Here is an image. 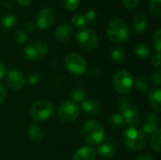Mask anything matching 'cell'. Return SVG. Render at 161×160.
<instances>
[{"label":"cell","instance_id":"10","mask_svg":"<svg viewBox=\"0 0 161 160\" xmlns=\"http://www.w3.org/2000/svg\"><path fill=\"white\" fill-rule=\"evenodd\" d=\"M65 66L69 72L75 74H82L87 70V61L86 59L76 54V53H71L68 54L65 57Z\"/></svg>","mask_w":161,"mask_h":160},{"label":"cell","instance_id":"22","mask_svg":"<svg viewBox=\"0 0 161 160\" xmlns=\"http://www.w3.org/2000/svg\"><path fill=\"white\" fill-rule=\"evenodd\" d=\"M107 123L113 129L121 128L124 125H125V120H124L123 116L121 114H116V113H113V114L109 115L108 117V119H107Z\"/></svg>","mask_w":161,"mask_h":160},{"label":"cell","instance_id":"27","mask_svg":"<svg viewBox=\"0 0 161 160\" xmlns=\"http://www.w3.org/2000/svg\"><path fill=\"white\" fill-rule=\"evenodd\" d=\"M161 0H150L149 10L153 17L159 19L161 17Z\"/></svg>","mask_w":161,"mask_h":160},{"label":"cell","instance_id":"17","mask_svg":"<svg viewBox=\"0 0 161 160\" xmlns=\"http://www.w3.org/2000/svg\"><path fill=\"white\" fill-rule=\"evenodd\" d=\"M81 108L89 115H97L101 110L98 102L91 98L85 99L83 102H81Z\"/></svg>","mask_w":161,"mask_h":160},{"label":"cell","instance_id":"24","mask_svg":"<svg viewBox=\"0 0 161 160\" xmlns=\"http://www.w3.org/2000/svg\"><path fill=\"white\" fill-rule=\"evenodd\" d=\"M28 135L30 139L34 141H42L44 138L43 130L37 124H31L28 130Z\"/></svg>","mask_w":161,"mask_h":160},{"label":"cell","instance_id":"12","mask_svg":"<svg viewBox=\"0 0 161 160\" xmlns=\"http://www.w3.org/2000/svg\"><path fill=\"white\" fill-rule=\"evenodd\" d=\"M6 82L11 90L18 91L25 86V76L20 71L11 69L6 74Z\"/></svg>","mask_w":161,"mask_h":160},{"label":"cell","instance_id":"16","mask_svg":"<svg viewBox=\"0 0 161 160\" xmlns=\"http://www.w3.org/2000/svg\"><path fill=\"white\" fill-rule=\"evenodd\" d=\"M96 151L92 147H81L73 157V160H95Z\"/></svg>","mask_w":161,"mask_h":160},{"label":"cell","instance_id":"1","mask_svg":"<svg viewBox=\"0 0 161 160\" xmlns=\"http://www.w3.org/2000/svg\"><path fill=\"white\" fill-rule=\"evenodd\" d=\"M107 36L110 41L122 43L129 38L130 28L125 21L121 18H115L107 26Z\"/></svg>","mask_w":161,"mask_h":160},{"label":"cell","instance_id":"13","mask_svg":"<svg viewBox=\"0 0 161 160\" xmlns=\"http://www.w3.org/2000/svg\"><path fill=\"white\" fill-rule=\"evenodd\" d=\"M159 117L156 113H149L146 117L145 123L143 124V133L144 135H152L159 127Z\"/></svg>","mask_w":161,"mask_h":160},{"label":"cell","instance_id":"25","mask_svg":"<svg viewBox=\"0 0 161 160\" xmlns=\"http://www.w3.org/2000/svg\"><path fill=\"white\" fill-rule=\"evenodd\" d=\"M161 131L160 128L157 129L153 134H152V138H151V147L152 149L157 152V153H160L161 151Z\"/></svg>","mask_w":161,"mask_h":160},{"label":"cell","instance_id":"31","mask_svg":"<svg viewBox=\"0 0 161 160\" xmlns=\"http://www.w3.org/2000/svg\"><path fill=\"white\" fill-rule=\"evenodd\" d=\"M153 44L157 53H160L161 49V29L158 28L153 35Z\"/></svg>","mask_w":161,"mask_h":160},{"label":"cell","instance_id":"26","mask_svg":"<svg viewBox=\"0 0 161 160\" xmlns=\"http://www.w3.org/2000/svg\"><path fill=\"white\" fill-rule=\"evenodd\" d=\"M133 85L136 87L137 90H139L140 91H142V92L149 91V90H150V85H149L148 81L142 76L136 77L135 80L133 81Z\"/></svg>","mask_w":161,"mask_h":160},{"label":"cell","instance_id":"21","mask_svg":"<svg viewBox=\"0 0 161 160\" xmlns=\"http://www.w3.org/2000/svg\"><path fill=\"white\" fill-rule=\"evenodd\" d=\"M17 22H18L17 17L14 14L12 13L6 14L0 20V28L3 30H9L16 25Z\"/></svg>","mask_w":161,"mask_h":160},{"label":"cell","instance_id":"35","mask_svg":"<svg viewBox=\"0 0 161 160\" xmlns=\"http://www.w3.org/2000/svg\"><path fill=\"white\" fill-rule=\"evenodd\" d=\"M40 80V75L37 72H32L30 74H29V77H28V83L29 85L33 86V85H36Z\"/></svg>","mask_w":161,"mask_h":160},{"label":"cell","instance_id":"11","mask_svg":"<svg viewBox=\"0 0 161 160\" xmlns=\"http://www.w3.org/2000/svg\"><path fill=\"white\" fill-rule=\"evenodd\" d=\"M55 21V13L50 8H43L36 15V26L42 30L52 26Z\"/></svg>","mask_w":161,"mask_h":160},{"label":"cell","instance_id":"18","mask_svg":"<svg viewBox=\"0 0 161 160\" xmlns=\"http://www.w3.org/2000/svg\"><path fill=\"white\" fill-rule=\"evenodd\" d=\"M115 152H116V149L113 143L107 141V142L102 143L98 147L96 154H98L103 158H110L115 155Z\"/></svg>","mask_w":161,"mask_h":160},{"label":"cell","instance_id":"40","mask_svg":"<svg viewBox=\"0 0 161 160\" xmlns=\"http://www.w3.org/2000/svg\"><path fill=\"white\" fill-rule=\"evenodd\" d=\"M33 0H15V2L21 7H27L32 3Z\"/></svg>","mask_w":161,"mask_h":160},{"label":"cell","instance_id":"41","mask_svg":"<svg viewBox=\"0 0 161 160\" xmlns=\"http://www.w3.org/2000/svg\"><path fill=\"white\" fill-rule=\"evenodd\" d=\"M136 160H154L153 157L149 154H142L140 155Z\"/></svg>","mask_w":161,"mask_h":160},{"label":"cell","instance_id":"8","mask_svg":"<svg viewBox=\"0 0 161 160\" xmlns=\"http://www.w3.org/2000/svg\"><path fill=\"white\" fill-rule=\"evenodd\" d=\"M58 119L66 124L75 122L79 116V108L75 102L68 100L62 103L58 111Z\"/></svg>","mask_w":161,"mask_h":160},{"label":"cell","instance_id":"32","mask_svg":"<svg viewBox=\"0 0 161 160\" xmlns=\"http://www.w3.org/2000/svg\"><path fill=\"white\" fill-rule=\"evenodd\" d=\"M79 3H80V0H63L64 7L70 11L75 10L78 8Z\"/></svg>","mask_w":161,"mask_h":160},{"label":"cell","instance_id":"9","mask_svg":"<svg viewBox=\"0 0 161 160\" xmlns=\"http://www.w3.org/2000/svg\"><path fill=\"white\" fill-rule=\"evenodd\" d=\"M113 86L119 93H127L133 88V78L126 70L118 71L113 77Z\"/></svg>","mask_w":161,"mask_h":160},{"label":"cell","instance_id":"20","mask_svg":"<svg viewBox=\"0 0 161 160\" xmlns=\"http://www.w3.org/2000/svg\"><path fill=\"white\" fill-rule=\"evenodd\" d=\"M133 53L135 54L136 57L145 59V58H149L152 55V50L151 48L144 43H138L134 46L133 48Z\"/></svg>","mask_w":161,"mask_h":160},{"label":"cell","instance_id":"39","mask_svg":"<svg viewBox=\"0 0 161 160\" xmlns=\"http://www.w3.org/2000/svg\"><path fill=\"white\" fill-rule=\"evenodd\" d=\"M25 27L27 31H34L36 29V24L33 22H26L25 25Z\"/></svg>","mask_w":161,"mask_h":160},{"label":"cell","instance_id":"29","mask_svg":"<svg viewBox=\"0 0 161 160\" xmlns=\"http://www.w3.org/2000/svg\"><path fill=\"white\" fill-rule=\"evenodd\" d=\"M71 22H72V25L77 28H83V26H85V25L87 24L86 22V19L84 17L83 14H75L72 19H71Z\"/></svg>","mask_w":161,"mask_h":160},{"label":"cell","instance_id":"4","mask_svg":"<svg viewBox=\"0 0 161 160\" xmlns=\"http://www.w3.org/2000/svg\"><path fill=\"white\" fill-rule=\"evenodd\" d=\"M119 108L125 124H137L141 121L140 112L130 97H123L119 101Z\"/></svg>","mask_w":161,"mask_h":160},{"label":"cell","instance_id":"7","mask_svg":"<svg viewBox=\"0 0 161 160\" xmlns=\"http://www.w3.org/2000/svg\"><path fill=\"white\" fill-rule=\"evenodd\" d=\"M25 56L31 61H38L43 58L48 53L47 44L41 40H35L29 42L25 48Z\"/></svg>","mask_w":161,"mask_h":160},{"label":"cell","instance_id":"14","mask_svg":"<svg viewBox=\"0 0 161 160\" xmlns=\"http://www.w3.org/2000/svg\"><path fill=\"white\" fill-rule=\"evenodd\" d=\"M132 28L136 33H142L147 28V17L142 12L136 13L132 18Z\"/></svg>","mask_w":161,"mask_h":160},{"label":"cell","instance_id":"33","mask_svg":"<svg viewBox=\"0 0 161 160\" xmlns=\"http://www.w3.org/2000/svg\"><path fill=\"white\" fill-rule=\"evenodd\" d=\"M84 17L86 19L87 23H93L97 17V13L94 9H89L87 10V12L84 14Z\"/></svg>","mask_w":161,"mask_h":160},{"label":"cell","instance_id":"38","mask_svg":"<svg viewBox=\"0 0 161 160\" xmlns=\"http://www.w3.org/2000/svg\"><path fill=\"white\" fill-rule=\"evenodd\" d=\"M6 94H7L6 89H5V87L0 83V105L4 102V100H5V98H6Z\"/></svg>","mask_w":161,"mask_h":160},{"label":"cell","instance_id":"5","mask_svg":"<svg viewBox=\"0 0 161 160\" xmlns=\"http://www.w3.org/2000/svg\"><path fill=\"white\" fill-rule=\"evenodd\" d=\"M54 105L47 100H39L32 104L30 116L36 122H42L49 119L54 113Z\"/></svg>","mask_w":161,"mask_h":160},{"label":"cell","instance_id":"37","mask_svg":"<svg viewBox=\"0 0 161 160\" xmlns=\"http://www.w3.org/2000/svg\"><path fill=\"white\" fill-rule=\"evenodd\" d=\"M152 64L156 67H159L161 64L160 60V53H157L152 57Z\"/></svg>","mask_w":161,"mask_h":160},{"label":"cell","instance_id":"23","mask_svg":"<svg viewBox=\"0 0 161 160\" xmlns=\"http://www.w3.org/2000/svg\"><path fill=\"white\" fill-rule=\"evenodd\" d=\"M110 55H111L112 59L119 63L125 62L126 59V52L124 48L120 46H113L111 48Z\"/></svg>","mask_w":161,"mask_h":160},{"label":"cell","instance_id":"28","mask_svg":"<svg viewBox=\"0 0 161 160\" xmlns=\"http://www.w3.org/2000/svg\"><path fill=\"white\" fill-rule=\"evenodd\" d=\"M71 97L74 100V102H83L87 97V93L83 88L76 87L71 92Z\"/></svg>","mask_w":161,"mask_h":160},{"label":"cell","instance_id":"34","mask_svg":"<svg viewBox=\"0 0 161 160\" xmlns=\"http://www.w3.org/2000/svg\"><path fill=\"white\" fill-rule=\"evenodd\" d=\"M122 2H123L124 6L126 8H128V9H134V8H136L139 6L141 0H122Z\"/></svg>","mask_w":161,"mask_h":160},{"label":"cell","instance_id":"2","mask_svg":"<svg viewBox=\"0 0 161 160\" xmlns=\"http://www.w3.org/2000/svg\"><path fill=\"white\" fill-rule=\"evenodd\" d=\"M83 141L90 145H98L105 139V130L100 123L95 120L86 122L81 131Z\"/></svg>","mask_w":161,"mask_h":160},{"label":"cell","instance_id":"3","mask_svg":"<svg viewBox=\"0 0 161 160\" xmlns=\"http://www.w3.org/2000/svg\"><path fill=\"white\" fill-rule=\"evenodd\" d=\"M124 145L132 151H141L146 146L144 133L137 127H129L123 134Z\"/></svg>","mask_w":161,"mask_h":160},{"label":"cell","instance_id":"42","mask_svg":"<svg viewBox=\"0 0 161 160\" xmlns=\"http://www.w3.org/2000/svg\"><path fill=\"white\" fill-rule=\"evenodd\" d=\"M6 74V68H5V65L0 62V79Z\"/></svg>","mask_w":161,"mask_h":160},{"label":"cell","instance_id":"36","mask_svg":"<svg viewBox=\"0 0 161 160\" xmlns=\"http://www.w3.org/2000/svg\"><path fill=\"white\" fill-rule=\"evenodd\" d=\"M152 81L155 85L159 86L161 83V71L158 69L155 71L152 74Z\"/></svg>","mask_w":161,"mask_h":160},{"label":"cell","instance_id":"15","mask_svg":"<svg viewBox=\"0 0 161 160\" xmlns=\"http://www.w3.org/2000/svg\"><path fill=\"white\" fill-rule=\"evenodd\" d=\"M74 30L70 25L63 24L57 27L55 31V37L59 41H68L73 36Z\"/></svg>","mask_w":161,"mask_h":160},{"label":"cell","instance_id":"19","mask_svg":"<svg viewBox=\"0 0 161 160\" xmlns=\"http://www.w3.org/2000/svg\"><path fill=\"white\" fill-rule=\"evenodd\" d=\"M149 104L151 107L157 110L160 111L161 110V91L159 89H154L149 92Z\"/></svg>","mask_w":161,"mask_h":160},{"label":"cell","instance_id":"6","mask_svg":"<svg viewBox=\"0 0 161 160\" xmlns=\"http://www.w3.org/2000/svg\"><path fill=\"white\" fill-rule=\"evenodd\" d=\"M75 41L81 48L87 51L94 50L99 43V40L96 33L90 28L84 27L77 31L75 35Z\"/></svg>","mask_w":161,"mask_h":160},{"label":"cell","instance_id":"30","mask_svg":"<svg viewBox=\"0 0 161 160\" xmlns=\"http://www.w3.org/2000/svg\"><path fill=\"white\" fill-rule=\"evenodd\" d=\"M27 40V35L26 33L22 30V29H18L15 34H14V41L17 44H24L25 42V41Z\"/></svg>","mask_w":161,"mask_h":160}]
</instances>
